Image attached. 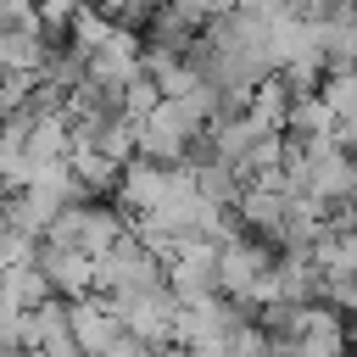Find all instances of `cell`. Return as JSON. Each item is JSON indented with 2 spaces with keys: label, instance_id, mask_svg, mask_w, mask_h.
Segmentation results:
<instances>
[{
  "label": "cell",
  "instance_id": "6da1fadb",
  "mask_svg": "<svg viewBox=\"0 0 357 357\" xmlns=\"http://www.w3.org/2000/svg\"><path fill=\"white\" fill-rule=\"evenodd\" d=\"M201 112L184 100V95H162L145 117H134V134H139V156H156V162H184V145L190 134H201Z\"/></svg>",
  "mask_w": 357,
  "mask_h": 357
},
{
  "label": "cell",
  "instance_id": "7a4b0ae2",
  "mask_svg": "<svg viewBox=\"0 0 357 357\" xmlns=\"http://www.w3.org/2000/svg\"><path fill=\"white\" fill-rule=\"evenodd\" d=\"M301 190H312L324 201H351V190H357V156L346 145H335L329 134L307 139V184Z\"/></svg>",
  "mask_w": 357,
  "mask_h": 357
},
{
  "label": "cell",
  "instance_id": "3957f363",
  "mask_svg": "<svg viewBox=\"0 0 357 357\" xmlns=\"http://www.w3.org/2000/svg\"><path fill=\"white\" fill-rule=\"evenodd\" d=\"M33 262L45 268L50 290H56V296H67V301L95 290V262H89V251H78V245H56V240H39Z\"/></svg>",
  "mask_w": 357,
  "mask_h": 357
},
{
  "label": "cell",
  "instance_id": "277c9868",
  "mask_svg": "<svg viewBox=\"0 0 357 357\" xmlns=\"http://www.w3.org/2000/svg\"><path fill=\"white\" fill-rule=\"evenodd\" d=\"M296 346H301V357H346V346H351L346 312L329 307V301H307V318L296 329Z\"/></svg>",
  "mask_w": 357,
  "mask_h": 357
},
{
  "label": "cell",
  "instance_id": "5b68a950",
  "mask_svg": "<svg viewBox=\"0 0 357 357\" xmlns=\"http://www.w3.org/2000/svg\"><path fill=\"white\" fill-rule=\"evenodd\" d=\"M67 329H73V340L84 346V357H95L123 324H117L112 301H106L100 290H89V296H73V301H67Z\"/></svg>",
  "mask_w": 357,
  "mask_h": 357
},
{
  "label": "cell",
  "instance_id": "8992f818",
  "mask_svg": "<svg viewBox=\"0 0 357 357\" xmlns=\"http://www.w3.org/2000/svg\"><path fill=\"white\" fill-rule=\"evenodd\" d=\"M67 173H73V184H78L84 195H112L123 162H112L95 139H67Z\"/></svg>",
  "mask_w": 357,
  "mask_h": 357
},
{
  "label": "cell",
  "instance_id": "52a82bcc",
  "mask_svg": "<svg viewBox=\"0 0 357 357\" xmlns=\"http://www.w3.org/2000/svg\"><path fill=\"white\" fill-rule=\"evenodd\" d=\"M50 296H56V290H50V279H45L39 262H6V268H0V301H6V307L28 312V307H39V301H50Z\"/></svg>",
  "mask_w": 357,
  "mask_h": 357
},
{
  "label": "cell",
  "instance_id": "ba28073f",
  "mask_svg": "<svg viewBox=\"0 0 357 357\" xmlns=\"http://www.w3.org/2000/svg\"><path fill=\"white\" fill-rule=\"evenodd\" d=\"M335 128V112L318 89H296L290 95V112H284V134H301V139H318Z\"/></svg>",
  "mask_w": 357,
  "mask_h": 357
},
{
  "label": "cell",
  "instance_id": "9c48e42d",
  "mask_svg": "<svg viewBox=\"0 0 357 357\" xmlns=\"http://www.w3.org/2000/svg\"><path fill=\"white\" fill-rule=\"evenodd\" d=\"M245 112L262 123V128H284V112H290V84L279 73H262L245 95Z\"/></svg>",
  "mask_w": 357,
  "mask_h": 357
},
{
  "label": "cell",
  "instance_id": "30bf717a",
  "mask_svg": "<svg viewBox=\"0 0 357 357\" xmlns=\"http://www.w3.org/2000/svg\"><path fill=\"white\" fill-rule=\"evenodd\" d=\"M95 357H151V346H145L139 335H128V329H117V335H112V340H106V346H100Z\"/></svg>",
  "mask_w": 357,
  "mask_h": 357
},
{
  "label": "cell",
  "instance_id": "8fae6325",
  "mask_svg": "<svg viewBox=\"0 0 357 357\" xmlns=\"http://www.w3.org/2000/svg\"><path fill=\"white\" fill-rule=\"evenodd\" d=\"M346 357H357V335H351V346H346Z\"/></svg>",
  "mask_w": 357,
  "mask_h": 357
},
{
  "label": "cell",
  "instance_id": "7c38bea8",
  "mask_svg": "<svg viewBox=\"0 0 357 357\" xmlns=\"http://www.w3.org/2000/svg\"><path fill=\"white\" fill-rule=\"evenodd\" d=\"M223 6H234V0H223Z\"/></svg>",
  "mask_w": 357,
  "mask_h": 357
}]
</instances>
